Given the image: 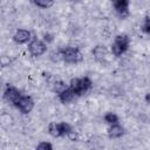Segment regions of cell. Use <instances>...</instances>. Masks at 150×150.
<instances>
[{
	"instance_id": "9",
	"label": "cell",
	"mask_w": 150,
	"mask_h": 150,
	"mask_svg": "<svg viewBox=\"0 0 150 150\" xmlns=\"http://www.w3.org/2000/svg\"><path fill=\"white\" fill-rule=\"evenodd\" d=\"M107 132H108V137H109L110 139H117V138H121L122 136H124L125 129H124V127H123L122 124H120V122H118V123L110 124L109 128H108V130H107Z\"/></svg>"
},
{
	"instance_id": "23",
	"label": "cell",
	"mask_w": 150,
	"mask_h": 150,
	"mask_svg": "<svg viewBox=\"0 0 150 150\" xmlns=\"http://www.w3.org/2000/svg\"><path fill=\"white\" fill-rule=\"evenodd\" d=\"M111 1H114V0H111Z\"/></svg>"
},
{
	"instance_id": "8",
	"label": "cell",
	"mask_w": 150,
	"mask_h": 150,
	"mask_svg": "<svg viewBox=\"0 0 150 150\" xmlns=\"http://www.w3.org/2000/svg\"><path fill=\"white\" fill-rule=\"evenodd\" d=\"M112 5H114V9L116 14L120 18L123 19L129 15V5H130L129 0H114Z\"/></svg>"
},
{
	"instance_id": "10",
	"label": "cell",
	"mask_w": 150,
	"mask_h": 150,
	"mask_svg": "<svg viewBox=\"0 0 150 150\" xmlns=\"http://www.w3.org/2000/svg\"><path fill=\"white\" fill-rule=\"evenodd\" d=\"M75 97H76V94L71 90V88L69 86L64 90H62L60 94H57V98L62 104H68V103L73 102Z\"/></svg>"
},
{
	"instance_id": "11",
	"label": "cell",
	"mask_w": 150,
	"mask_h": 150,
	"mask_svg": "<svg viewBox=\"0 0 150 150\" xmlns=\"http://www.w3.org/2000/svg\"><path fill=\"white\" fill-rule=\"evenodd\" d=\"M91 54H93V56H94L95 60L102 61L103 59H105V56H107V54H108V49H107V47L103 46V45H97V46H95V47L93 48Z\"/></svg>"
},
{
	"instance_id": "18",
	"label": "cell",
	"mask_w": 150,
	"mask_h": 150,
	"mask_svg": "<svg viewBox=\"0 0 150 150\" xmlns=\"http://www.w3.org/2000/svg\"><path fill=\"white\" fill-rule=\"evenodd\" d=\"M141 29L143 33L150 35V16H145L143 20V23L141 26Z\"/></svg>"
},
{
	"instance_id": "5",
	"label": "cell",
	"mask_w": 150,
	"mask_h": 150,
	"mask_svg": "<svg viewBox=\"0 0 150 150\" xmlns=\"http://www.w3.org/2000/svg\"><path fill=\"white\" fill-rule=\"evenodd\" d=\"M34 105H35V102H34L33 97L29 96V95H23V94H22V96L19 98V101L14 104V107H15L21 114H23V115L29 114V112L34 109Z\"/></svg>"
},
{
	"instance_id": "7",
	"label": "cell",
	"mask_w": 150,
	"mask_h": 150,
	"mask_svg": "<svg viewBox=\"0 0 150 150\" xmlns=\"http://www.w3.org/2000/svg\"><path fill=\"white\" fill-rule=\"evenodd\" d=\"M12 39L16 45H26V43H29L33 38H32L30 30L25 29V28H19L15 30Z\"/></svg>"
},
{
	"instance_id": "14",
	"label": "cell",
	"mask_w": 150,
	"mask_h": 150,
	"mask_svg": "<svg viewBox=\"0 0 150 150\" xmlns=\"http://www.w3.org/2000/svg\"><path fill=\"white\" fill-rule=\"evenodd\" d=\"M67 87H68L67 83H66L64 81H62V80H55V81L52 83V90H53L56 95L60 94L62 90H64Z\"/></svg>"
},
{
	"instance_id": "17",
	"label": "cell",
	"mask_w": 150,
	"mask_h": 150,
	"mask_svg": "<svg viewBox=\"0 0 150 150\" xmlns=\"http://www.w3.org/2000/svg\"><path fill=\"white\" fill-rule=\"evenodd\" d=\"M35 149H39V150H53V144L50 142H47V141H41L40 143L36 144Z\"/></svg>"
},
{
	"instance_id": "12",
	"label": "cell",
	"mask_w": 150,
	"mask_h": 150,
	"mask_svg": "<svg viewBox=\"0 0 150 150\" xmlns=\"http://www.w3.org/2000/svg\"><path fill=\"white\" fill-rule=\"evenodd\" d=\"M68 86L71 88V90L76 94V96H82V86H81V77H73L70 79Z\"/></svg>"
},
{
	"instance_id": "21",
	"label": "cell",
	"mask_w": 150,
	"mask_h": 150,
	"mask_svg": "<svg viewBox=\"0 0 150 150\" xmlns=\"http://www.w3.org/2000/svg\"><path fill=\"white\" fill-rule=\"evenodd\" d=\"M144 101H145L148 104H150V93H146V94H145V96H144Z\"/></svg>"
},
{
	"instance_id": "20",
	"label": "cell",
	"mask_w": 150,
	"mask_h": 150,
	"mask_svg": "<svg viewBox=\"0 0 150 150\" xmlns=\"http://www.w3.org/2000/svg\"><path fill=\"white\" fill-rule=\"evenodd\" d=\"M71 142H76L77 139H79V135H77V132L75 131V130H71L69 134H68V136H67Z\"/></svg>"
},
{
	"instance_id": "15",
	"label": "cell",
	"mask_w": 150,
	"mask_h": 150,
	"mask_svg": "<svg viewBox=\"0 0 150 150\" xmlns=\"http://www.w3.org/2000/svg\"><path fill=\"white\" fill-rule=\"evenodd\" d=\"M81 86H82V93L83 95L88 93L93 87V81L89 76H82L81 77Z\"/></svg>"
},
{
	"instance_id": "19",
	"label": "cell",
	"mask_w": 150,
	"mask_h": 150,
	"mask_svg": "<svg viewBox=\"0 0 150 150\" xmlns=\"http://www.w3.org/2000/svg\"><path fill=\"white\" fill-rule=\"evenodd\" d=\"M50 60H52L53 62H60V61H62V54H61L60 48H57L56 50L52 52V54H50Z\"/></svg>"
},
{
	"instance_id": "2",
	"label": "cell",
	"mask_w": 150,
	"mask_h": 150,
	"mask_svg": "<svg viewBox=\"0 0 150 150\" xmlns=\"http://www.w3.org/2000/svg\"><path fill=\"white\" fill-rule=\"evenodd\" d=\"M60 50L62 54V61L68 64H77L83 59L82 53L79 47H74V46L61 47Z\"/></svg>"
},
{
	"instance_id": "4",
	"label": "cell",
	"mask_w": 150,
	"mask_h": 150,
	"mask_svg": "<svg viewBox=\"0 0 150 150\" xmlns=\"http://www.w3.org/2000/svg\"><path fill=\"white\" fill-rule=\"evenodd\" d=\"M27 49H28V53L33 57H40V56H42L47 52V42H45L41 39L34 38L28 43Z\"/></svg>"
},
{
	"instance_id": "1",
	"label": "cell",
	"mask_w": 150,
	"mask_h": 150,
	"mask_svg": "<svg viewBox=\"0 0 150 150\" xmlns=\"http://www.w3.org/2000/svg\"><path fill=\"white\" fill-rule=\"evenodd\" d=\"M130 42H131V40L128 34H125V33L117 34L114 38V41L111 42V46H110L111 54L116 57L122 56L124 53L128 52V49L130 47Z\"/></svg>"
},
{
	"instance_id": "16",
	"label": "cell",
	"mask_w": 150,
	"mask_h": 150,
	"mask_svg": "<svg viewBox=\"0 0 150 150\" xmlns=\"http://www.w3.org/2000/svg\"><path fill=\"white\" fill-rule=\"evenodd\" d=\"M103 120H104V122H105L107 124H109V125L120 122V117H118L115 112H112V111H108V112H105L104 116H103Z\"/></svg>"
},
{
	"instance_id": "22",
	"label": "cell",
	"mask_w": 150,
	"mask_h": 150,
	"mask_svg": "<svg viewBox=\"0 0 150 150\" xmlns=\"http://www.w3.org/2000/svg\"><path fill=\"white\" fill-rule=\"evenodd\" d=\"M70 1H73V0H70Z\"/></svg>"
},
{
	"instance_id": "3",
	"label": "cell",
	"mask_w": 150,
	"mask_h": 150,
	"mask_svg": "<svg viewBox=\"0 0 150 150\" xmlns=\"http://www.w3.org/2000/svg\"><path fill=\"white\" fill-rule=\"evenodd\" d=\"M71 130H74L73 127L67 122H50L47 128L48 134L54 138L67 137Z\"/></svg>"
},
{
	"instance_id": "6",
	"label": "cell",
	"mask_w": 150,
	"mask_h": 150,
	"mask_svg": "<svg viewBox=\"0 0 150 150\" xmlns=\"http://www.w3.org/2000/svg\"><path fill=\"white\" fill-rule=\"evenodd\" d=\"M22 96V93L19 88H16L15 86L13 84H7L6 88H5V91H4V98L8 102V103H12L13 105L19 101V98Z\"/></svg>"
},
{
	"instance_id": "13",
	"label": "cell",
	"mask_w": 150,
	"mask_h": 150,
	"mask_svg": "<svg viewBox=\"0 0 150 150\" xmlns=\"http://www.w3.org/2000/svg\"><path fill=\"white\" fill-rule=\"evenodd\" d=\"M30 2H32L34 6L39 7V8L48 9V8H50V7L54 6L55 0H30Z\"/></svg>"
}]
</instances>
